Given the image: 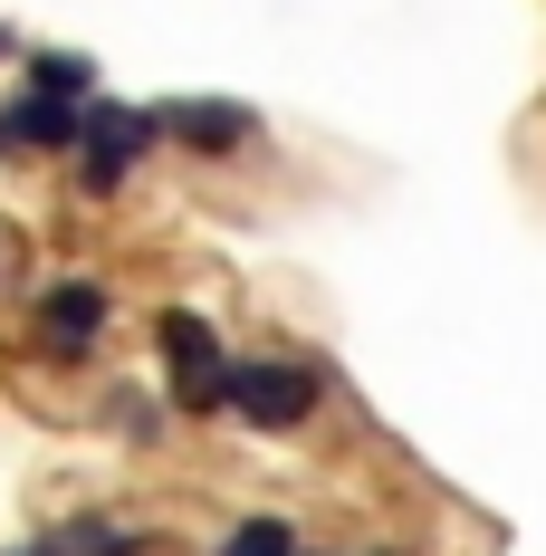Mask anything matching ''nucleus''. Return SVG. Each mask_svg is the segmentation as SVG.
Wrapping results in <instances>:
<instances>
[{
	"label": "nucleus",
	"instance_id": "0eeeda50",
	"mask_svg": "<svg viewBox=\"0 0 546 556\" xmlns=\"http://www.w3.org/2000/svg\"><path fill=\"white\" fill-rule=\"evenodd\" d=\"M87 77H97L87 58H39V67H29V87H39V97H87Z\"/></svg>",
	"mask_w": 546,
	"mask_h": 556
},
{
	"label": "nucleus",
	"instance_id": "423d86ee",
	"mask_svg": "<svg viewBox=\"0 0 546 556\" xmlns=\"http://www.w3.org/2000/svg\"><path fill=\"white\" fill-rule=\"evenodd\" d=\"M164 135H182V144L220 154V144H250V115H240V106H212V97H192V106H164Z\"/></svg>",
	"mask_w": 546,
	"mask_h": 556
},
{
	"label": "nucleus",
	"instance_id": "f257e3e1",
	"mask_svg": "<svg viewBox=\"0 0 546 556\" xmlns=\"http://www.w3.org/2000/svg\"><path fill=\"white\" fill-rule=\"evenodd\" d=\"M164 365H173V384H182V403H192V413L230 403V355L212 345V327H202L192 307H173V317H164Z\"/></svg>",
	"mask_w": 546,
	"mask_h": 556
},
{
	"label": "nucleus",
	"instance_id": "f03ea898",
	"mask_svg": "<svg viewBox=\"0 0 546 556\" xmlns=\"http://www.w3.org/2000/svg\"><path fill=\"white\" fill-rule=\"evenodd\" d=\"M154 135H164V115L97 106V115H87V144H77V154H87V182H97V192H115L125 173H135L144 154H154Z\"/></svg>",
	"mask_w": 546,
	"mask_h": 556
},
{
	"label": "nucleus",
	"instance_id": "9d476101",
	"mask_svg": "<svg viewBox=\"0 0 546 556\" xmlns=\"http://www.w3.org/2000/svg\"><path fill=\"white\" fill-rule=\"evenodd\" d=\"M20 556H29V547H20Z\"/></svg>",
	"mask_w": 546,
	"mask_h": 556
},
{
	"label": "nucleus",
	"instance_id": "20e7f679",
	"mask_svg": "<svg viewBox=\"0 0 546 556\" xmlns=\"http://www.w3.org/2000/svg\"><path fill=\"white\" fill-rule=\"evenodd\" d=\"M20 144H49V154L87 144V115H77V97H20V106H0V154H20Z\"/></svg>",
	"mask_w": 546,
	"mask_h": 556
},
{
	"label": "nucleus",
	"instance_id": "39448f33",
	"mask_svg": "<svg viewBox=\"0 0 546 556\" xmlns=\"http://www.w3.org/2000/svg\"><path fill=\"white\" fill-rule=\"evenodd\" d=\"M97 327H106V288H97V278H58L49 298H39V336L67 345V355L97 345Z\"/></svg>",
	"mask_w": 546,
	"mask_h": 556
},
{
	"label": "nucleus",
	"instance_id": "1a4fd4ad",
	"mask_svg": "<svg viewBox=\"0 0 546 556\" xmlns=\"http://www.w3.org/2000/svg\"><path fill=\"white\" fill-rule=\"evenodd\" d=\"M58 547H77V556H125V538H115V528H67Z\"/></svg>",
	"mask_w": 546,
	"mask_h": 556
},
{
	"label": "nucleus",
	"instance_id": "6e6552de",
	"mask_svg": "<svg viewBox=\"0 0 546 556\" xmlns=\"http://www.w3.org/2000/svg\"><path fill=\"white\" fill-rule=\"evenodd\" d=\"M220 556H297V538H288L278 518H250V528H240V538H230Z\"/></svg>",
	"mask_w": 546,
	"mask_h": 556
},
{
	"label": "nucleus",
	"instance_id": "7ed1b4c3",
	"mask_svg": "<svg viewBox=\"0 0 546 556\" xmlns=\"http://www.w3.org/2000/svg\"><path fill=\"white\" fill-rule=\"evenodd\" d=\"M317 403V384L297 375V365H230V413H250V422H297Z\"/></svg>",
	"mask_w": 546,
	"mask_h": 556
}]
</instances>
